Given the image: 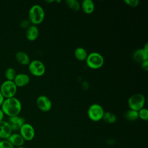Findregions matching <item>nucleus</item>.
Instances as JSON below:
<instances>
[{"instance_id":"a211bd4d","label":"nucleus","mask_w":148,"mask_h":148,"mask_svg":"<svg viewBox=\"0 0 148 148\" xmlns=\"http://www.w3.org/2000/svg\"><path fill=\"white\" fill-rule=\"evenodd\" d=\"M74 55L75 58L79 61L86 60L88 54L87 52L85 49L83 47H77L75 49L74 51Z\"/></svg>"},{"instance_id":"f257e3e1","label":"nucleus","mask_w":148,"mask_h":148,"mask_svg":"<svg viewBox=\"0 0 148 148\" xmlns=\"http://www.w3.org/2000/svg\"><path fill=\"white\" fill-rule=\"evenodd\" d=\"M21 103L18 99L12 97L5 99L1 105V110L9 117L18 116L21 110Z\"/></svg>"},{"instance_id":"39448f33","label":"nucleus","mask_w":148,"mask_h":148,"mask_svg":"<svg viewBox=\"0 0 148 148\" xmlns=\"http://www.w3.org/2000/svg\"><path fill=\"white\" fill-rule=\"evenodd\" d=\"M145 103V96L140 93L134 94L128 100V105L130 109L139 111L143 108Z\"/></svg>"},{"instance_id":"7c9ffc66","label":"nucleus","mask_w":148,"mask_h":148,"mask_svg":"<svg viewBox=\"0 0 148 148\" xmlns=\"http://www.w3.org/2000/svg\"><path fill=\"white\" fill-rule=\"evenodd\" d=\"M46 2H54V1H47Z\"/></svg>"},{"instance_id":"a878e982","label":"nucleus","mask_w":148,"mask_h":148,"mask_svg":"<svg viewBox=\"0 0 148 148\" xmlns=\"http://www.w3.org/2000/svg\"><path fill=\"white\" fill-rule=\"evenodd\" d=\"M31 23L29 22V20H23L21 23H20V27L22 28H26L27 29L31 25H30Z\"/></svg>"},{"instance_id":"2eb2a0df","label":"nucleus","mask_w":148,"mask_h":148,"mask_svg":"<svg viewBox=\"0 0 148 148\" xmlns=\"http://www.w3.org/2000/svg\"><path fill=\"white\" fill-rule=\"evenodd\" d=\"M7 140L9 141L13 145L14 147L16 146L17 147L23 146L25 142L24 139L21 136V135L17 133L12 134L7 139Z\"/></svg>"},{"instance_id":"9b49d317","label":"nucleus","mask_w":148,"mask_h":148,"mask_svg":"<svg viewBox=\"0 0 148 148\" xmlns=\"http://www.w3.org/2000/svg\"><path fill=\"white\" fill-rule=\"evenodd\" d=\"M12 134V130L7 121H0V139H7Z\"/></svg>"},{"instance_id":"dca6fc26","label":"nucleus","mask_w":148,"mask_h":148,"mask_svg":"<svg viewBox=\"0 0 148 148\" xmlns=\"http://www.w3.org/2000/svg\"><path fill=\"white\" fill-rule=\"evenodd\" d=\"M15 58L18 63L23 65H28L30 62L29 56L22 51H17L15 54Z\"/></svg>"},{"instance_id":"cd10ccee","label":"nucleus","mask_w":148,"mask_h":148,"mask_svg":"<svg viewBox=\"0 0 148 148\" xmlns=\"http://www.w3.org/2000/svg\"><path fill=\"white\" fill-rule=\"evenodd\" d=\"M4 100H5V98L3 97V96L2 95L1 92H0V106H1V105H2Z\"/></svg>"},{"instance_id":"4be33fe9","label":"nucleus","mask_w":148,"mask_h":148,"mask_svg":"<svg viewBox=\"0 0 148 148\" xmlns=\"http://www.w3.org/2000/svg\"><path fill=\"white\" fill-rule=\"evenodd\" d=\"M65 3L70 9L74 11H78L81 8L80 3L77 0H66Z\"/></svg>"},{"instance_id":"b1692460","label":"nucleus","mask_w":148,"mask_h":148,"mask_svg":"<svg viewBox=\"0 0 148 148\" xmlns=\"http://www.w3.org/2000/svg\"><path fill=\"white\" fill-rule=\"evenodd\" d=\"M0 148H14V147L7 139H3L0 140Z\"/></svg>"},{"instance_id":"6ab92c4d","label":"nucleus","mask_w":148,"mask_h":148,"mask_svg":"<svg viewBox=\"0 0 148 148\" xmlns=\"http://www.w3.org/2000/svg\"><path fill=\"white\" fill-rule=\"evenodd\" d=\"M102 119L105 123H107L109 124L114 123L117 120L116 115L114 113L110 112H104Z\"/></svg>"},{"instance_id":"c85d7f7f","label":"nucleus","mask_w":148,"mask_h":148,"mask_svg":"<svg viewBox=\"0 0 148 148\" xmlns=\"http://www.w3.org/2000/svg\"><path fill=\"white\" fill-rule=\"evenodd\" d=\"M4 116H5V114L3 112V111L1 110V109H0V121L3 120V118H4Z\"/></svg>"},{"instance_id":"423d86ee","label":"nucleus","mask_w":148,"mask_h":148,"mask_svg":"<svg viewBox=\"0 0 148 148\" xmlns=\"http://www.w3.org/2000/svg\"><path fill=\"white\" fill-rule=\"evenodd\" d=\"M104 112V110L101 105L98 103H94L88 108L87 114L91 120L98 121L102 119Z\"/></svg>"},{"instance_id":"c756f323","label":"nucleus","mask_w":148,"mask_h":148,"mask_svg":"<svg viewBox=\"0 0 148 148\" xmlns=\"http://www.w3.org/2000/svg\"><path fill=\"white\" fill-rule=\"evenodd\" d=\"M143 49L144 50H145L146 51L148 52V43H146L145 44V45L144 46Z\"/></svg>"},{"instance_id":"f3484780","label":"nucleus","mask_w":148,"mask_h":148,"mask_svg":"<svg viewBox=\"0 0 148 148\" xmlns=\"http://www.w3.org/2000/svg\"><path fill=\"white\" fill-rule=\"evenodd\" d=\"M80 5L83 11L86 14H90L94 10L95 5L91 0H84Z\"/></svg>"},{"instance_id":"aec40b11","label":"nucleus","mask_w":148,"mask_h":148,"mask_svg":"<svg viewBox=\"0 0 148 148\" xmlns=\"http://www.w3.org/2000/svg\"><path fill=\"white\" fill-rule=\"evenodd\" d=\"M124 116L126 119L128 120L134 121L139 118L138 112L132 109H129L125 112Z\"/></svg>"},{"instance_id":"412c9836","label":"nucleus","mask_w":148,"mask_h":148,"mask_svg":"<svg viewBox=\"0 0 148 148\" xmlns=\"http://www.w3.org/2000/svg\"><path fill=\"white\" fill-rule=\"evenodd\" d=\"M16 75H17L16 71L15 69L13 68L9 67L5 70V76L7 80L13 81Z\"/></svg>"},{"instance_id":"f8f14e48","label":"nucleus","mask_w":148,"mask_h":148,"mask_svg":"<svg viewBox=\"0 0 148 148\" xmlns=\"http://www.w3.org/2000/svg\"><path fill=\"white\" fill-rule=\"evenodd\" d=\"M30 81L29 76L26 73H18L16 75L13 82L17 87H24L27 85Z\"/></svg>"},{"instance_id":"7ed1b4c3","label":"nucleus","mask_w":148,"mask_h":148,"mask_svg":"<svg viewBox=\"0 0 148 148\" xmlns=\"http://www.w3.org/2000/svg\"><path fill=\"white\" fill-rule=\"evenodd\" d=\"M86 62L87 66L91 69H98L102 66L104 63L103 56L97 52H92L88 54Z\"/></svg>"},{"instance_id":"20e7f679","label":"nucleus","mask_w":148,"mask_h":148,"mask_svg":"<svg viewBox=\"0 0 148 148\" xmlns=\"http://www.w3.org/2000/svg\"><path fill=\"white\" fill-rule=\"evenodd\" d=\"M17 91V87L13 81L5 80L0 86V92L5 98L14 97Z\"/></svg>"},{"instance_id":"9d476101","label":"nucleus","mask_w":148,"mask_h":148,"mask_svg":"<svg viewBox=\"0 0 148 148\" xmlns=\"http://www.w3.org/2000/svg\"><path fill=\"white\" fill-rule=\"evenodd\" d=\"M8 123H9L12 131H19L20 128L25 122V119L23 117L16 116L9 117Z\"/></svg>"},{"instance_id":"0eeeda50","label":"nucleus","mask_w":148,"mask_h":148,"mask_svg":"<svg viewBox=\"0 0 148 148\" xmlns=\"http://www.w3.org/2000/svg\"><path fill=\"white\" fill-rule=\"evenodd\" d=\"M29 72L34 76L39 77L44 75L46 68L44 64L38 60H32L28 64Z\"/></svg>"},{"instance_id":"1a4fd4ad","label":"nucleus","mask_w":148,"mask_h":148,"mask_svg":"<svg viewBox=\"0 0 148 148\" xmlns=\"http://www.w3.org/2000/svg\"><path fill=\"white\" fill-rule=\"evenodd\" d=\"M38 108L43 112H49L52 107L51 100L45 95H40L36 99Z\"/></svg>"},{"instance_id":"2f4dec72","label":"nucleus","mask_w":148,"mask_h":148,"mask_svg":"<svg viewBox=\"0 0 148 148\" xmlns=\"http://www.w3.org/2000/svg\"><path fill=\"white\" fill-rule=\"evenodd\" d=\"M16 148H25V147H23V146H21V147H16Z\"/></svg>"},{"instance_id":"f03ea898","label":"nucleus","mask_w":148,"mask_h":148,"mask_svg":"<svg viewBox=\"0 0 148 148\" xmlns=\"http://www.w3.org/2000/svg\"><path fill=\"white\" fill-rule=\"evenodd\" d=\"M45 18V11L39 5H34L31 7L28 12V18L32 25L40 24Z\"/></svg>"},{"instance_id":"ddd939ff","label":"nucleus","mask_w":148,"mask_h":148,"mask_svg":"<svg viewBox=\"0 0 148 148\" xmlns=\"http://www.w3.org/2000/svg\"><path fill=\"white\" fill-rule=\"evenodd\" d=\"M133 59L137 62L142 63L143 62L148 60V52L142 49H139L135 50L133 53Z\"/></svg>"},{"instance_id":"bb28decb","label":"nucleus","mask_w":148,"mask_h":148,"mask_svg":"<svg viewBox=\"0 0 148 148\" xmlns=\"http://www.w3.org/2000/svg\"><path fill=\"white\" fill-rule=\"evenodd\" d=\"M141 68L143 70L145 71H148V60L145 61L142 63H141Z\"/></svg>"},{"instance_id":"393cba45","label":"nucleus","mask_w":148,"mask_h":148,"mask_svg":"<svg viewBox=\"0 0 148 148\" xmlns=\"http://www.w3.org/2000/svg\"><path fill=\"white\" fill-rule=\"evenodd\" d=\"M124 2L128 6L131 7H136L139 4V1L138 0H125Z\"/></svg>"},{"instance_id":"4468645a","label":"nucleus","mask_w":148,"mask_h":148,"mask_svg":"<svg viewBox=\"0 0 148 148\" xmlns=\"http://www.w3.org/2000/svg\"><path fill=\"white\" fill-rule=\"evenodd\" d=\"M39 36V29L36 25H31L25 31V36L29 41L36 40Z\"/></svg>"},{"instance_id":"5701e85b","label":"nucleus","mask_w":148,"mask_h":148,"mask_svg":"<svg viewBox=\"0 0 148 148\" xmlns=\"http://www.w3.org/2000/svg\"><path fill=\"white\" fill-rule=\"evenodd\" d=\"M138 117L145 121L148 119V110L146 108H143L138 111Z\"/></svg>"},{"instance_id":"6e6552de","label":"nucleus","mask_w":148,"mask_h":148,"mask_svg":"<svg viewBox=\"0 0 148 148\" xmlns=\"http://www.w3.org/2000/svg\"><path fill=\"white\" fill-rule=\"evenodd\" d=\"M19 131L20 134L23 138L24 140L31 141L35 136V132L34 128L29 123H25L20 128Z\"/></svg>"}]
</instances>
